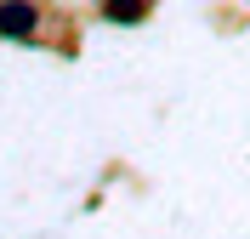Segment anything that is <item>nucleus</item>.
<instances>
[{
    "label": "nucleus",
    "instance_id": "f257e3e1",
    "mask_svg": "<svg viewBox=\"0 0 250 239\" xmlns=\"http://www.w3.org/2000/svg\"><path fill=\"white\" fill-rule=\"evenodd\" d=\"M0 34L6 40H40V6L34 0H0Z\"/></svg>",
    "mask_w": 250,
    "mask_h": 239
},
{
    "label": "nucleus",
    "instance_id": "f03ea898",
    "mask_svg": "<svg viewBox=\"0 0 250 239\" xmlns=\"http://www.w3.org/2000/svg\"><path fill=\"white\" fill-rule=\"evenodd\" d=\"M142 12H148V0H108V17H114V23H137Z\"/></svg>",
    "mask_w": 250,
    "mask_h": 239
}]
</instances>
